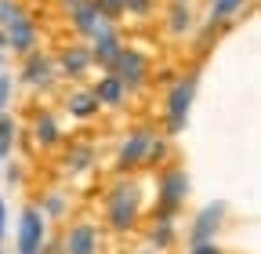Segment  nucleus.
Masks as SVG:
<instances>
[{"instance_id": "nucleus-7", "label": "nucleus", "mask_w": 261, "mask_h": 254, "mask_svg": "<svg viewBox=\"0 0 261 254\" xmlns=\"http://www.w3.org/2000/svg\"><path fill=\"white\" fill-rule=\"evenodd\" d=\"M152 135L149 131H135L123 145H120V156H116V167L120 171H130V167H142L145 164V149H149Z\"/></svg>"}, {"instance_id": "nucleus-31", "label": "nucleus", "mask_w": 261, "mask_h": 254, "mask_svg": "<svg viewBox=\"0 0 261 254\" xmlns=\"http://www.w3.org/2000/svg\"><path fill=\"white\" fill-rule=\"evenodd\" d=\"M0 62H4V55H0Z\"/></svg>"}, {"instance_id": "nucleus-21", "label": "nucleus", "mask_w": 261, "mask_h": 254, "mask_svg": "<svg viewBox=\"0 0 261 254\" xmlns=\"http://www.w3.org/2000/svg\"><path fill=\"white\" fill-rule=\"evenodd\" d=\"M94 8H98V15H120L123 11V0H94Z\"/></svg>"}, {"instance_id": "nucleus-20", "label": "nucleus", "mask_w": 261, "mask_h": 254, "mask_svg": "<svg viewBox=\"0 0 261 254\" xmlns=\"http://www.w3.org/2000/svg\"><path fill=\"white\" fill-rule=\"evenodd\" d=\"M91 160H94V153H91V149H80V153L69 156V167H73V171H87Z\"/></svg>"}, {"instance_id": "nucleus-2", "label": "nucleus", "mask_w": 261, "mask_h": 254, "mask_svg": "<svg viewBox=\"0 0 261 254\" xmlns=\"http://www.w3.org/2000/svg\"><path fill=\"white\" fill-rule=\"evenodd\" d=\"M44 240H47V218H44V211L25 207L22 218H18V236H15L18 254H37L44 247Z\"/></svg>"}, {"instance_id": "nucleus-28", "label": "nucleus", "mask_w": 261, "mask_h": 254, "mask_svg": "<svg viewBox=\"0 0 261 254\" xmlns=\"http://www.w3.org/2000/svg\"><path fill=\"white\" fill-rule=\"evenodd\" d=\"M8 236V207H4V196H0V243Z\"/></svg>"}, {"instance_id": "nucleus-3", "label": "nucleus", "mask_w": 261, "mask_h": 254, "mask_svg": "<svg viewBox=\"0 0 261 254\" xmlns=\"http://www.w3.org/2000/svg\"><path fill=\"white\" fill-rule=\"evenodd\" d=\"M192 98H196V77H185L171 87V94H167V127H171V135H178L185 127Z\"/></svg>"}, {"instance_id": "nucleus-8", "label": "nucleus", "mask_w": 261, "mask_h": 254, "mask_svg": "<svg viewBox=\"0 0 261 254\" xmlns=\"http://www.w3.org/2000/svg\"><path fill=\"white\" fill-rule=\"evenodd\" d=\"M4 29H8L4 37H8V47H11V51H18V55H29L33 47H37V29H33V22H29L25 15L11 18Z\"/></svg>"}, {"instance_id": "nucleus-11", "label": "nucleus", "mask_w": 261, "mask_h": 254, "mask_svg": "<svg viewBox=\"0 0 261 254\" xmlns=\"http://www.w3.org/2000/svg\"><path fill=\"white\" fill-rule=\"evenodd\" d=\"M22 80H25L29 87H47V84H51V62H47L44 55H37V51H29L25 69H22Z\"/></svg>"}, {"instance_id": "nucleus-27", "label": "nucleus", "mask_w": 261, "mask_h": 254, "mask_svg": "<svg viewBox=\"0 0 261 254\" xmlns=\"http://www.w3.org/2000/svg\"><path fill=\"white\" fill-rule=\"evenodd\" d=\"M149 4H152V0H123V8H127V11H135V15H145Z\"/></svg>"}, {"instance_id": "nucleus-33", "label": "nucleus", "mask_w": 261, "mask_h": 254, "mask_svg": "<svg viewBox=\"0 0 261 254\" xmlns=\"http://www.w3.org/2000/svg\"><path fill=\"white\" fill-rule=\"evenodd\" d=\"M0 254H4V250H0Z\"/></svg>"}, {"instance_id": "nucleus-12", "label": "nucleus", "mask_w": 261, "mask_h": 254, "mask_svg": "<svg viewBox=\"0 0 261 254\" xmlns=\"http://www.w3.org/2000/svg\"><path fill=\"white\" fill-rule=\"evenodd\" d=\"M123 94H127V84L116 73H109V77H102V80L94 84V98L102 102V106H120Z\"/></svg>"}, {"instance_id": "nucleus-6", "label": "nucleus", "mask_w": 261, "mask_h": 254, "mask_svg": "<svg viewBox=\"0 0 261 254\" xmlns=\"http://www.w3.org/2000/svg\"><path fill=\"white\" fill-rule=\"evenodd\" d=\"M109 66L116 69V77H120L127 87H135V84H142V80H145V58H142L138 51L120 47V51H116V58L109 62Z\"/></svg>"}, {"instance_id": "nucleus-5", "label": "nucleus", "mask_w": 261, "mask_h": 254, "mask_svg": "<svg viewBox=\"0 0 261 254\" xmlns=\"http://www.w3.org/2000/svg\"><path fill=\"white\" fill-rule=\"evenodd\" d=\"M225 200H214V204H207L200 214H196V221H192V233H189V243H203V240H214V233L221 229V218H225Z\"/></svg>"}, {"instance_id": "nucleus-14", "label": "nucleus", "mask_w": 261, "mask_h": 254, "mask_svg": "<svg viewBox=\"0 0 261 254\" xmlns=\"http://www.w3.org/2000/svg\"><path fill=\"white\" fill-rule=\"evenodd\" d=\"M98 102L94 98V91H76V94H69V113L73 116H80V120H87V116H94L98 113Z\"/></svg>"}, {"instance_id": "nucleus-13", "label": "nucleus", "mask_w": 261, "mask_h": 254, "mask_svg": "<svg viewBox=\"0 0 261 254\" xmlns=\"http://www.w3.org/2000/svg\"><path fill=\"white\" fill-rule=\"evenodd\" d=\"M87 66H91V51L87 47H65L62 51V69L69 77H80Z\"/></svg>"}, {"instance_id": "nucleus-24", "label": "nucleus", "mask_w": 261, "mask_h": 254, "mask_svg": "<svg viewBox=\"0 0 261 254\" xmlns=\"http://www.w3.org/2000/svg\"><path fill=\"white\" fill-rule=\"evenodd\" d=\"M8 102H11V77L0 73V113L8 109Z\"/></svg>"}, {"instance_id": "nucleus-30", "label": "nucleus", "mask_w": 261, "mask_h": 254, "mask_svg": "<svg viewBox=\"0 0 261 254\" xmlns=\"http://www.w3.org/2000/svg\"><path fill=\"white\" fill-rule=\"evenodd\" d=\"M69 4H76V0H69Z\"/></svg>"}, {"instance_id": "nucleus-18", "label": "nucleus", "mask_w": 261, "mask_h": 254, "mask_svg": "<svg viewBox=\"0 0 261 254\" xmlns=\"http://www.w3.org/2000/svg\"><path fill=\"white\" fill-rule=\"evenodd\" d=\"M240 8H243V0H214L211 18H228V15H236Z\"/></svg>"}, {"instance_id": "nucleus-32", "label": "nucleus", "mask_w": 261, "mask_h": 254, "mask_svg": "<svg viewBox=\"0 0 261 254\" xmlns=\"http://www.w3.org/2000/svg\"><path fill=\"white\" fill-rule=\"evenodd\" d=\"M0 160H4V156H0Z\"/></svg>"}, {"instance_id": "nucleus-29", "label": "nucleus", "mask_w": 261, "mask_h": 254, "mask_svg": "<svg viewBox=\"0 0 261 254\" xmlns=\"http://www.w3.org/2000/svg\"><path fill=\"white\" fill-rule=\"evenodd\" d=\"M37 254H47V250H44V247H40V250H37Z\"/></svg>"}, {"instance_id": "nucleus-22", "label": "nucleus", "mask_w": 261, "mask_h": 254, "mask_svg": "<svg viewBox=\"0 0 261 254\" xmlns=\"http://www.w3.org/2000/svg\"><path fill=\"white\" fill-rule=\"evenodd\" d=\"M152 243H156V247H167V243H171V221H167V218L160 221V229H152Z\"/></svg>"}, {"instance_id": "nucleus-26", "label": "nucleus", "mask_w": 261, "mask_h": 254, "mask_svg": "<svg viewBox=\"0 0 261 254\" xmlns=\"http://www.w3.org/2000/svg\"><path fill=\"white\" fill-rule=\"evenodd\" d=\"M44 211H47V214H55V218H58V214H62V211H65V200H62V196H58V193H55V196H47V207H44Z\"/></svg>"}, {"instance_id": "nucleus-4", "label": "nucleus", "mask_w": 261, "mask_h": 254, "mask_svg": "<svg viewBox=\"0 0 261 254\" xmlns=\"http://www.w3.org/2000/svg\"><path fill=\"white\" fill-rule=\"evenodd\" d=\"M189 174L181 171V167H174V171H167L160 178V211H163V218H167L174 207H181L185 204V196H189Z\"/></svg>"}, {"instance_id": "nucleus-23", "label": "nucleus", "mask_w": 261, "mask_h": 254, "mask_svg": "<svg viewBox=\"0 0 261 254\" xmlns=\"http://www.w3.org/2000/svg\"><path fill=\"white\" fill-rule=\"evenodd\" d=\"M22 15V8L18 4H11V0H0V26H8L11 18H18Z\"/></svg>"}, {"instance_id": "nucleus-16", "label": "nucleus", "mask_w": 261, "mask_h": 254, "mask_svg": "<svg viewBox=\"0 0 261 254\" xmlns=\"http://www.w3.org/2000/svg\"><path fill=\"white\" fill-rule=\"evenodd\" d=\"M15 120L8 116V113H0V156H8L11 153V142H15Z\"/></svg>"}, {"instance_id": "nucleus-1", "label": "nucleus", "mask_w": 261, "mask_h": 254, "mask_svg": "<svg viewBox=\"0 0 261 254\" xmlns=\"http://www.w3.org/2000/svg\"><path fill=\"white\" fill-rule=\"evenodd\" d=\"M138 207H142V196H138V185H116L113 196H109V225L116 233H127L130 225L138 221Z\"/></svg>"}, {"instance_id": "nucleus-15", "label": "nucleus", "mask_w": 261, "mask_h": 254, "mask_svg": "<svg viewBox=\"0 0 261 254\" xmlns=\"http://www.w3.org/2000/svg\"><path fill=\"white\" fill-rule=\"evenodd\" d=\"M33 135H37V142H44V145H55V142L62 138V135H58V123H55L51 113L37 116V127H33Z\"/></svg>"}, {"instance_id": "nucleus-17", "label": "nucleus", "mask_w": 261, "mask_h": 254, "mask_svg": "<svg viewBox=\"0 0 261 254\" xmlns=\"http://www.w3.org/2000/svg\"><path fill=\"white\" fill-rule=\"evenodd\" d=\"M163 160H167V142H163V138H152L149 142V149H145V164H163Z\"/></svg>"}, {"instance_id": "nucleus-19", "label": "nucleus", "mask_w": 261, "mask_h": 254, "mask_svg": "<svg viewBox=\"0 0 261 254\" xmlns=\"http://www.w3.org/2000/svg\"><path fill=\"white\" fill-rule=\"evenodd\" d=\"M189 22H192V18H189V11H185V8H174V11H171V29H174V33H185Z\"/></svg>"}, {"instance_id": "nucleus-9", "label": "nucleus", "mask_w": 261, "mask_h": 254, "mask_svg": "<svg viewBox=\"0 0 261 254\" xmlns=\"http://www.w3.org/2000/svg\"><path fill=\"white\" fill-rule=\"evenodd\" d=\"M65 250H69V254H98V233H94V225H87V221L73 225L69 236H65Z\"/></svg>"}, {"instance_id": "nucleus-25", "label": "nucleus", "mask_w": 261, "mask_h": 254, "mask_svg": "<svg viewBox=\"0 0 261 254\" xmlns=\"http://www.w3.org/2000/svg\"><path fill=\"white\" fill-rule=\"evenodd\" d=\"M189 254H225V250H221L214 240H203V243H192V250H189Z\"/></svg>"}, {"instance_id": "nucleus-10", "label": "nucleus", "mask_w": 261, "mask_h": 254, "mask_svg": "<svg viewBox=\"0 0 261 254\" xmlns=\"http://www.w3.org/2000/svg\"><path fill=\"white\" fill-rule=\"evenodd\" d=\"M73 26L80 29V33H87V37H94V33H102V29H106L98 8L87 4V0H76V4H73Z\"/></svg>"}]
</instances>
